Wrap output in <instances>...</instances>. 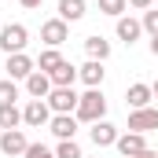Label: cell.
I'll list each match as a JSON object with an SVG mask.
<instances>
[{
  "label": "cell",
  "instance_id": "cell-29",
  "mask_svg": "<svg viewBox=\"0 0 158 158\" xmlns=\"http://www.w3.org/2000/svg\"><path fill=\"white\" fill-rule=\"evenodd\" d=\"M140 158H158V151H151V147H147V151H143Z\"/></svg>",
  "mask_w": 158,
  "mask_h": 158
},
{
  "label": "cell",
  "instance_id": "cell-13",
  "mask_svg": "<svg viewBox=\"0 0 158 158\" xmlns=\"http://www.w3.org/2000/svg\"><path fill=\"white\" fill-rule=\"evenodd\" d=\"M151 99H155V92H151L147 81H136V85H129V92H125L129 110H143V107H151Z\"/></svg>",
  "mask_w": 158,
  "mask_h": 158
},
{
  "label": "cell",
  "instance_id": "cell-9",
  "mask_svg": "<svg viewBox=\"0 0 158 158\" xmlns=\"http://www.w3.org/2000/svg\"><path fill=\"white\" fill-rule=\"evenodd\" d=\"M114 147H118L121 158H140L143 151H147V140H143V132H121Z\"/></svg>",
  "mask_w": 158,
  "mask_h": 158
},
{
  "label": "cell",
  "instance_id": "cell-20",
  "mask_svg": "<svg viewBox=\"0 0 158 158\" xmlns=\"http://www.w3.org/2000/svg\"><path fill=\"white\" fill-rule=\"evenodd\" d=\"M59 63H63L59 48H44V52H40V59H37V70H44V74H52V70H55Z\"/></svg>",
  "mask_w": 158,
  "mask_h": 158
},
{
  "label": "cell",
  "instance_id": "cell-23",
  "mask_svg": "<svg viewBox=\"0 0 158 158\" xmlns=\"http://www.w3.org/2000/svg\"><path fill=\"white\" fill-rule=\"evenodd\" d=\"M140 26H143V33H147V37H158V7H151V11H143V15H140Z\"/></svg>",
  "mask_w": 158,
  "mask_h": 158
},
{
  "label": "cell",
  "instance_id": "cell-7",
  "mask_svg": "<svg viewBox=\"0 0 158 158\" xmlns=\"http://www.w3.org/2000/svg\"><path fill=\"white\" fill-rule=\"evenodd\" d=\"M26 147H30V140H26L22 129H7V132H0V151H4L7 158L26 155Z\"/></svg>",
  "mask_w": 158,
  "mask_h": 158
},
{
  "label": "cell",
  "instance_id": "cell-8",
  "mask_svg": "<svg viewBox=\"0 0 158 158\" xmlns=\"http://www.w3.org/2000/svg\"><path fill=\"white\" fill-rule=\"evenodd\" d=\"M4 70H7L11 81H26L33 70H37V59H30L26 52H19V55H7V66H4Z\"/></svg>",
  "mask_w": 158,
  "mask_h": 158
},
{
  "label": "cell",
  "instance_id": "cell-25",
  "mask_svg": "<svg viewBox=\"0 0 158 158\" xmlns=\"http://www.w3.org/2000/svg\"><path fill=\"white\" fill-rule=\"evenodd\" d=\"M22 158H55V151H52V147H44V143H30Z\"/></svg>",
  "mask_w": 158,
  "mask_h": 158
},
{
  "label": "cell",
  "instance_id": "cell-2",
  "mask_svg": "<svg viewBox=\"0 0 158 158\" xmlns=\"http://www.w3.org/2000/svg\"><path fill=\"white\" fill-rule=\"evenodd\" d=\"M26 44H30V30H26L22 22L0 26V52H4V55H19V52H26Z\"/></svg>",
  "mask_w": 158,
  "mask_h": 158
},
{
  "label": "cell",
  "instance_id": "cell-28",
  "mask_svg": "<svg viewBox=\"0 0 158 158\" xmlns=\"http://www.w3.org/2000/svg\"><path fill=\"white\" fill-rule=\"evenodd\" d=\"M147 48H151V55L158 59V37H151V44H147Z\"/></svg>",
  "mask_w": 158,
  "mask_h": 158
},
{
  "label": "cell",
  "instance_id": "cell-5",
  "mask_svg": "<svg viewBox=\"0 0 158 158\" xmlns=\"http://www.w3.org/2000/svg\"><path fill=\"white\" fill-rule=\"evenodd\" d=\"M52 121V107H48V99H30L26 107H22V125H30V129H44Z\"/></svg>",
  "mask_w": 158,
  "mask_h": 158
},
{
  "label": "cell",
  "instance_id": "cell-19",
  "mask_svg": "<svg viewBox=\"0 0 158 158\" xmlns=\"http://www.w3.org/2000/svg\"><path fill=\"white\" fill-rule=\"evenodd\" d=\"M19 125H22V110L15 103H4L0 107V129L7 132V129H19Z\"/></svg>",
  "mask_w": 158,
  "mask_h": 158
},
{
  "label": "cell",
  "instance_id": "cell-6",
  "mask_svg": "<svg viewBox=\"0 0 158 158\" xmlns=\"http://www.w3.org/2000/svg\"><path fill=\"white\" fill-rule=\"evenodd\" d=\"M158 129V107H143V110H129V132H155Z\"/></svg>",
  "mask_w": 158,
  "mask_h": 158
},
{
  "label": "cell",
  "instance_id": "cell-24",
  "mask_svg": "<svg viewBox=\"0 0 158 158\" xmlns=\"http://www.w3.org/2000/svg\"><path fill=\"white\" fill-rule=\"evenodd\" d=\"M15 99H19V85L11 77H4L0 81V107H4V103H15Z\"/></svg>",
  "mask_w": 158,
  "mask_h": 158
},
{
  "label": "cell",
  "instance_id": "cell-21",
  "mask_svg": "<svg viewBox=\"0 0 158 158\" xmlns=\"http://www.w3.org/2000/svg\"><path fill=\"white\" fill-rule=\"evenodd\" d=\"M99 4V15H110V19H121L129 11V0H96Z\"/></svg>",
  "mask_w": 158,
  "mask_h": 158
},
{
  "label": "cell",
  "instance_id": "cell-22",
  "mask_svg": "<svg viewBox=\"0 0 158 158\" xmlns=\"http://www.w3.org/2000/svg\"><path fill=\"white\" fill-rule=\"evenodd\" d=\"M55 158H85V151H81L77 140H59L55 143Z\"/></svg>",
  "mask_w": 158,
  "mask_h": 158
},
{
  "label": "cell",
  "instance_id": "cell-11",
  "mask_svg": "<svg viewBox=\"0 0 158 158\" xmlns=\"http://www.w3.org/2000/svg\"><path fill=\"white\" fill-rule=\"evenodd\" d=\"M77 125L81 121L74 118V114H52V121H48V129H52L55 140H74V136H77Z\"/></svg>",
  "mask_w": 158,
  "mask_h": 158
},
{
  "label": "cell",
  "instance_id": "cell-14",
  "mask_svg": "<svg viewBox=\"0 0 158 158\" xmlns=\"http://www.w3.org/2000/svg\"><path fill=\"white\" fill-rule=\"evenodd\" d=\"M52 88H55V85H52V77H48L44 70H33V74L26 77V92H30V99H48Z\"/></svg>",
  "mask_w": 158,
  "mask_h": 158
},
{
  "label": "cell",
  "instance_id": "cell-15",
  "mask_svg": "<svg viewBox=\"0 0 158 158\" xmlns=\"http://www.w3.org/2000/svg\"><path fill=\"white\" fill-rule=\"evenodd\" d=\"M114 33H118V40H125V44H136V40L143 37V26H140V19H132V15H121L118 26H114Z\"/></svg>",
  "mask_w": 158,
  "mask_h": 158
},
{
  "label": "cell",
  "instance_id": "cell-4",
  "mask_svg": "<svg viewBox=\"0 0 158 158\" xmlns=\"http://www.w3.org/2000/svg\"><path fill=\"white\" fill-rule=\"evenodd\" d=\"M77 103H81V96L74 88H52V96H48L52 114H77Z\"/></svg>",
  "mask_w": 158,
  "mask_h": 158
},
{
  "label": "cell",
  "instance_id": "cell-30",
  "mask_svg": "<svg viewBox=\"0 0 158 158\" xmlns=\"http://www.w3.org/2000/svg\"><path fill=\"white\" fill-rule=\"evenodd\" d=\"M151 92H155V99H158V81H151Z\"/></svg>",
  "mask_w": 158,
  "mask_h": 158
},
{
  "label": "cell",
  "instance_id": "cell-12",
  "mask_svg": "<svg viewBox=\"0 0 158 158\" xmlns=\"http://www.w3.org/2000/svg\"><path fill=\"white\" fill-rule=\"evenodd\" d=\"M103 77H107V70L99 59H88L77 66V81H85V88H103Z\"/></svg>",
  "mask_w": 158,
  "mask_h": 158
},
{
  "label": "cell",
  "instance_id": "cell-3",
  "mask_svg": "<svg viewBox=\"0 0 158 158\" xmlns=\"http://www.w3.org/2000/svg\"><path fill=\"white\" fill-rule=\"evenodd\" d=\"M40 40H44V48H59V44H66V40H70V22H63L59 15L48 19V22H40Z\"/></svg>",
  "mask_w": 158,
  "mask_h": 158
},
{
  "label": "cell",
  "instance_id": "cell-26",
  "mask_svg": "<svg viewBox=\"0 0 158 158\" xmlns=\"http://www.w3.org/2000/svg\"><path fill=\"white\" fill-rule=\"evenodd\" d=\"M129 7H136V11H151L155 0H129Z\"/></svg>",
  "mask_w": 158,
  "mask_h": 158
},
{
  "label": "cell",
  "instance_id": "cell-1",
  "mask_svg": "<svg viewBox=\"0 0 158 158\" xmlns=\"http://www.w3.org/2000/svg\"><path fill=\"white\" fill-rule=\"evenodd\" d=\"M74 118L85 121V125H96V121L107 118V96H103V88H85V96H81Z\"/></svg>",
  "mask_w": 158,
  "mask_h": 158
},
{
  "label": "cell",
  "instance_id": "cell-16",
  "mask_svg": "<svg viewBox=\"0 0 158 158\" xmlns=\"http://www.w3.org/2000/svg\"><path fill=\"white\" fill-rule=\"evenodd\" d=\"M85 15H88V4H85V0H59V19H63V22L74 26Z\"/></svg>",
  "mask_w": 158,
  "mask_h": 158
},
{
  "label": "cell",
  "instance_id": "cell-17",
  "mask_svg": "<svg viewBox=\"0 0 158 158\" xmlns=\"http://www.w3.org/2000/svg\"><path fill=\"white\" fill-rule=\"evenodd\" d=\"M48 77H52V85H55V88H74V81H77V66L63 59V63H59Z\"/></svg>",
  "mask_w": 158,
  "mask_h": 158
},
{
  "label": "cell",
  "instance_id": "cell-18",
  "mask_svg": "<svg viewBox=\"0 0 158 158\" xmlns=\"http://www.w3.org/2000/svg\"><path fill=\"white\" fill-rule=\"evenodd\" d=\"M85 52H88V59L107 63V59H110V40L99 37V33H92V37H85Z\"/></svg>",
  "mask_w": 158,
  "mask_h": 158
},
{
  "label": "cell",
  "instance_id": "cell-27",
  "mask_svg": "<svg viewBox=\"0 0 158 158\" xmlns=\"http://www.w3.org/2000/svg\"><path fill=\"white\" fill-rule=\"evenodd\" d=\"M19 4H22L26 11H37V7H40V4H44V0H19Z\"/></svg>",
  "mask_w": 158,
  "mask_h": 158
},
{
  "label": "cell",
  "instance_id": "cell-10",
  "mask_svg": "<svg viewBox=\"0 0 158 158\" xmlns=\"http://www.w3.org/2000/svg\"><path fill=\"white\" fill-rule=\"evenodd\" d=\"M118 125H110V121L103 118V121H96V125H92V129H88V140H92V143H96V147H114V143H118Z\"/></svg>",
  "mask_w": 158,
  "mask_h": 158
}]
</instances>
